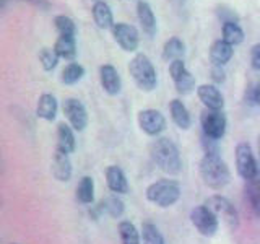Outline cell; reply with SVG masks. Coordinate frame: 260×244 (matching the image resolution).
Masks as SVG:
<instances>
[{"instance_id":"obj_23","label":"cell","mask_w":260,"mask_h":244,"mask_svg":"<svg viewBox=\"0 0 260 244\" xmlns=\"http://www.w3.org/2000/svg\"><path fill=\"white\" fill-rule=\"evenodd\" d=\"M184 54H185V44L177 36L169 38L165 43V46H162V59L168 60L169 64L174 60H181Z\"/></svg>"},{"instance_id":"obj_12","label":"cell","mask_w":260,"mask_h":244,"mask_svg":"<svg viewBox=\"0 0 260 244\" xmlns=\"http://www.w3.org/2000/svg\"><path fill=\"white\" fill-rule=\"evenodd\" d=\"M100 80H101L103 89L108 95L116 96V95L120 93L122 81H120L119 72H117L116 67H114V65H111V64L101 65V69H100Z\"/></svg>"},{"instance_id":"obj_25","label":"cell","mask_w":260,"mask_h":244,"mask_svg":"<svg viewBox=\"0 0 260 244\" xmlns=\"http://www.w3.org/2000/svg\"><path fill=\"white\" fill-rule=\"evenodd\" d=\"M221 39L224 43L231 44V46H238L241 44L246 35H244V29L241 28L239 23H224L221 26Z\"/></svg>"},{"instance_id":"obj_22","label":"cell","mask_w":260,"mask_h":244,"mask_svg":"<svg viewBox=\"0 0 260 244\" xmlns=\"http://www.w3.org/2000/svg\"><path fill=\"white\" fill-rule=\"evenodd\" d=\"M169 112L171 117H173V122L182 130H187L192 126V117L187 108L184 106V103L181 100H173L169 103Z\"/></svg>"},{"instance_id":"obj_41","label":"cell","mask_w":260,"mask_h":244,"mask_svg":"<svg viewBox=\"0 0 260 244\" xmlns=\"http://www.w3.org/2000/svg\"><path fill=\"white\" fill-rule=\"evenodd\" d=\"M5 5H7V0H0V13H2V10L5 8Z\"/></svg>"},{"instance_id":"obj_1","label":"cell","mask_w":260,"mask_h":244,"mask_svg":"<svg viewBox=\"0 0 260 244\" xmlns=\"http://www.w3.org/2000/svg\"><path fill=\"white\" fill-rule=\"evenodd\" d=\"M151 158L161 171L176 176L182 169V160L177 146L169 138H158L151 143Z\"/></svg>"},{"instance_id":"obj_30","label":"cell","mask_w":260,"mask_h":244,"mask_svg":"<svg viewBox=\"0 0 260 244\" xmlns=\"http://www.w3.org/2000/svg\"><path fill=\"white\" fill-rule=\"evenodd\" d=\"M174 85L179 95H190L195 89V78L189 70H185L182 75L174 78Z\"/></svg>"},{"instance_id":"obj_43","label":"cell","mask_w":260,"mask_h":244,"mask_svg":"<svg viewBox=\"0 0 260 244\" xmlns=\"http://www.w3.org/2000/svg\"><path fill=\"white\" fill-rule=\"evenodd\" d=\"M0 208H2V202H0Z\"/></svg>"},{"instance_id":"obj_29","label":"cell","mask_w":260,"mask_h":244,"mask_svg":"<svg viewBox=\"0 0 260 244\" xmlns=\"http://www.w3.org/2000/svg\"><path fill=\"white\" fill-rule=\"evenodd\" d=\"M101 208L112 218H119L124 214V202H122L117 195H109L101 203Z\"/></svg>"},{"instance_id":"obj_14","label":"cell","mask_w":260,"mask_h":244,"mask_svg":"<svg viewBox=\"0 0 260 244\" xmlns=\"http://www.w3.org/2000/svg\"><path fill=\"white\" fill-rule=\"evenodd\" d=\"M137 16H138V21H140L142 29L145 31L146 36L153 38L154 35H156V29H158L156 16H154V12H153V8L148 2H145V0H138Z\"/></svg>"},{"instance_id":"obj_33","label":"cell","mask_w":260,"mask_h":244,"mask_svg":"<svg viewBox=\"0 0 260 244\" xmlns=\"http://www.w3.org/2000/svg\"><path fill=\"white\" fill-rule=\"evenodd\" d=\"M59 59L60 57L57 55V52L54 51V47H44V49H41V52H39V62L41 65H43V69L47 70V72H51L57 67V64H59Z\"/></svg>"},{"instance_id":"obj_5","label":"cell","mask_w":260,"mask_h":244,"mask_svg":"<svg viewBox=\"0 0 260 244\" xmlns=\"http://www.w3.org/2000/svg\"><path fill=\"white\" fill-rule=\"evenodd\" d=\"M190 222L200 234L215 236L219 226L218 217L207 205H199L190 211Z\"/></svg>"},{"instance_id":"obj_37","label":"cell","mask_w":260,"mask_h":244,"mask_svg":"<svg viewBox=\"0 0 260 244\" xmlns=\"http://www.w3.org/2000/svg\"><path fill=\"white\" fill-rule=\"evenodd\" d=\"M247 101L250 104L257 106V108H260V81H258V83H255L254 86L249 88V92H247Z\"/></svg>"},{"instance_id":"obj_13","label":"cell","mask_w":260,"mask_h":244,"mask_svg":"<svg viewBox=\"0 0 260 244\" xmlns=\"http://www.w3.org/2000/svg\"><path fill=\"white\" fill-rule=\"evenodd\" d=\"M197 95L200 98V101L203 103L207 109H213V111H223L224 108V98L221 92L215 86V85H200L197 88Z\"/></svg>"},{"instance_id":"obj_18","label":"cell","mask_w":260,"mask_h":244,"mask_svg":"<svg viewBox=\"0 0 260 244\" xmlns=\"http://www.w3.org/2000/svg\"><path fill=\"white\" fill-rule=\"evenodd\" d=\"M52 173L55 179L59 181H69L72 177V163L69 158V153H63L60 150H55L54 161H52Z\"/></svg>"},{"instance_id":"obj_9","label":"cell","mask_w":260,"mask_h":244,"mask_svg":"<svg viewBox=\"0 0 260 244\" xmlns=\"http://www.w3.org/2000/svg\"><path fill=\"white\" fill-rule=\"evenodd\" d=\"M112 36L116 39L120 49H124L125 52H134L138 49L140 44V36L135 26L128 23H116L112 28Z\"/></svg>"},{"instance_id":"obj_10","label":"cell","mask_w":260,"mask_h":244,"mask_svg":"<svg viewBox=\"0 0 260 244\" xmlns=\"http://www.w3.org/2000/svg\"><path fill=\"white\" fill-rule=\"evenodd\" d=\"M63 114L67 116L69 122L72 129L78 130H85L86 126H88V111L85 108V104L81 103L77 98H67V100L63 101Z\"/></svg>"},{"instance_id":"obj_7","label":"cell","mask_w":260,"mask_h":244,"mask_svg":"<svg viewBox=\"0 0 260 244\" xmlns=\"http://www.w3.org/2000/svg\"><path fill=\"white\" fill-rule=\"evenodd\" d=\"M205 205L213 211L216 217H223L224 222L230 225V228H236L239 225L238 210H236V207L233 205V202L230 199L223 197V195H211Z\"/></svg>"},{"instance_id":"obj_42","label":"cell","mask_w":260,"mask_h":244,"mask_svg":"<svg viewBox=\"0 0 260 244\" xmlns=\"http://www.w3.org/2000/svg\"><path fill=\"white\" fill-rule=\"evenodd\" d=\"M257 145H258V157H260V135H258V142H257Z\"/></svg>"},{"instance_id":"obj_28","label":"cell","mask_w":260,"mask_h":244,"mask_svg":"<svg viewBox=\"0 0 260 244\" xmlns=\"http://www.w3.org/2000/svg\"><path fill=\"white\" fill-rule=\"evenodd\" d=\"M117 230H119V236H120L122 244H140L142 236H140V233L137 231V228H135L134 223L120 222L119 226H117Z\"/></svg>"},{"instance_id":"obj_27","label":"cell","mask_w":260,"mask_h":244,"mask_svg":"<svg viewBox=\"0 0 260 244\" xmlns=\"http://www.w3.org/2000/svg\"><path fill=\"white\" fill-rule=\"evenodd\" d=\"M85 77V67L78 62H70L62 70V81L65 85H75Z\"/></svg>"},{"instance_id":"obj_24","label":"cell","mask_w":260,"mask_h":244,"mask_svg":"<svg viewBox=\"0 0 260 244\" xmlns=\"http://www.w3.org/2000/svg\"><path fill=\"white\" fill-rule=\"evenodd\" d=\"M246 191L252 208H254L255 215L260 218V168L254 176L246 181Z\"/></svg>"},{"instance_id":"obj_16","label":"cell","mask_w":260,"mask_h":244,"mask_svg":"<svg viewBox=\"0 0 260 244\" xmlns=\"http://www.w3.org/2000/svg\"><path fill=\"white\" fill-rule=\"evenodd\" d=\"M234 54V49L231 44L224 43L223 39H218L215 41L213 44L210 47V62L211 65H219V67H223L228 62L231 60V57Z\"/></svg>"},{"instance_id":"obj_21","label":"cell","mask_w":260,"mask_h":244,"mask_svg":"<svg viewBox=\"0 0 260 244\" xmlns=\"http://www.w3.org/2000/svg\"><path fill=\"white\" fill-rule=\"evenodd\" d=\"M57 109H59V104H57L55 96L51 93H44L39 96L38 106H36V114L44 120H54L57 116Z\"/></svg>"},{"instance_id":"obj_26","label":"cell","mask_w":260,"mask_h":244,"mask_svg":"<svg viewBox=\"0 0 260 244\" xmlns=\"http://www.w3.org/2000/svg\"><path fill=\"white\" fill-rule=\"evenodd\" d=\"M77 199L85 203V205H89V203L94 202V181L93 177L85 176L80 179V182L77 186Z\"/></svg>"},{"instance_id":"obj_39","label":"cell","mask_w":260,"mask_h":244,"mask_svg":"<svg viewBox=\"0 0 260 244\" xmlns=\"http://www.w3.org/2000/svg\"><path fill=\"white\" fill-rule=\"evenodd\" d=\"M250 64H252V67H254V70L260 72V43L254 44L250 49Z\"/></svg>"},{"instance_id":"obj_15","label":"cell","mask_w":260,"mask_h":244,"mask_svg":"<svg viewBox=\"0 0 260 244\" xmlns=\"http://www.w3.org/2000/svg\"><path fill=\"white\" fill-rule=\"evenodd\" d=\"M106 182H108V187L114 194L128 192V181L125 177V173L116 165H112L106 169Z\"/></svg>"},{"instance_id":"obj_19","label":"cell","mask_w":260,"mask_h":244,"mask_svg":"<svg viewBox=\"0 0 260 244\" xmlns=\"http://www.w3.org/2000/svg\"><path fill=\"white\" fill-rule=\"evenodd\" d=\"M54 51L57 52V55L60 59H65L69 62H75L77 57V41L75 36H65L60 35L57 38L55 44H54Z\"/></svg>"},{"instance_id":"obj_36","label":"cell","mask_w":260,"mask_h":244,"mask_svg":"<svg viewBox=\"0 0 260 244\" xmlns=\"http://www.w3.org/2000/svg\"><path fill=\"white\" fill-rule=\"evenodd\" d=\"M187 69H185V64H184V60L181 59V60H174V62H171L169 64V75H171V78H177L179 75H182V73L185 72Z\"/></svg>"},{"instance_id":"obj_35","label":"cell","mask_w":260,"mask_h":244,"mask_svg":"<svg viewBox=\"0 0 260 244\" xmlns=\"http://www.w3.org/2000/svg\"><path fill=\"white\" fill-rule=\"evenodd\" d=\"M202 146L205 150V155H219V146H218V140L215 138H210L207 135L202 137Z\"/></svg>"},{"instance_id":"obj_31","label":"cell","mask_w":260,"mask_h":244,"mask_svg":"<svg viewBox=\"0 0 260 244\" xmlns=\"http://www.w3.org/2000/svg\"><path fill=\"white\" fill-rule=\"evenodd\" d=\"M140 236L143 244H165V238H162L161 231L153 223H143Z\"/></svg>"},{"instance_id":"obj_8","label":"cell","mask_w":260,"mask_h":244,"mask_svg":"<svg viewBox=\"0 0 260 244\" xmlns=\"http://www.w3.org/2000/svg\"><path fill=\"white\" fill-rule=\"evenodd\" d=\"M236 168H238L241 177H244L246 181L254 176L260 168L249 143H239L236 146Z\"/></svg>"},{"instance_id":"obj_6","label":"cell","mask_w":260,"mask_h":244,"mask_svg":"<svg viewBox=\"0 0 260 244\" xmlns=\"http://www.w3.org/2000/svg\"><path fill=\"white\" fill-rule=\"evenodd\" d=\"M200 122H202L203 135L215 138V140L223 138V135L226 132V126H228L226 114L223 111L205 109L200 116Z\"/></svg>"},{"instance_id":"obj_40","label":"cell","mask_w":260,"mask_h":244,"mask_svg":"<svg viewBox=\"0 0 260 244\" xmlns=\"http://www.w3.org/2000/svg\"><path fill=\"white\" fill-rule=\"evenodd\" d=\"M21 2H28L32 7H38L39 10H49L51 8V2L49 0H21Z\"/></svg>"},{"instance_id":"obj_4","label":"cell","mask_w":260,"mask_h":244,"mask_svg":"<svg viewBox=\"0 0 260 244\" xmlns=\"http://www.w3.org/2000/svg\"><path fill=\"white\" fill-rule=\"evenodd\" d=\"M146 199L161 208H168L181 197V187L173 179H159V181L146 187Z\"/></svg>"},{"instance_id":"obj_3","label":"cell","mask_w":260,"mask_h":244,"mask_svg":"<svg viewBox=\"0 0 260 244\" xmlns=\"http://www.w3.org/2000/svg\"><path fill=\"white\" fill-rule=\"evenodd\" d=\"M128 72L130 77L135 81V85L145 93L153 92L158 85L156 70L154 65L145 54H137L132 60L128 62Z\"/></svg>"},{"instance_id":"obj_2","label":"cell","mask_w":260,"mask_h":244,"mask_svg":"<svg viewBox=\"0 0 260 244\" xmlns=\"http://www.w3.org/2000/svg\"><path fill=\"white\" fill-rule=\"evenodd\" d=\"M200 176L211 189H223L230 184L231 173L226 163L219 158V155H205L200 161Z\"/></svg>"},{"instance_id":"obj_11","label":"cell","mask_w":260,"mask_h":244,"mask_svg":"<svg viewBox=\"0 0 260 244\" xmlns=\"http://www.w3.org/2000/svg\"><path fill=\"white\" fill-rule=\"evenodd\" d=\"M137 119L146 135H159L166 129V117L158 109H142Z\"/></svg>"},{"instance_id":"obj_44","label":"cell","mask_w":260,"mask_h":244,"mask_svg":"<svg viewBox=\"0 0 260 244\" xmlns=\"http://www.w3.org/2000/svg\"><path fill=\"white\" fill-rule=\"evenodd\" d=\"M96 2H98V0H96Z\"/></svg>"},{"instance_id":"obj_34","label":"cell","mask_w":260,"mask_h":244,"mask_svg":"<svg viewBox=\"0 0 260 244\" xmlns=\"http://www.w3.org/2000/svg\"><path fill=\"white\" fill-rule=\"evenodd\" d=\"M216 16H218V20L221 21L223 24H224V23H238V21H239L238 13H236V12L233 10V8L226 7V5H219V7H216Z\"/></svg>"},{"instance_id":"obj_38","label":"cell","mask_w":260,"mask_h":244,"mask_svg":"<svg viewBox=\"0 0 260 244\" xmlns=\"http://www.w3.org/2000/svg\"><path fill=\"white\" fill-rule=\"evenodd\" d=\"M210 77H211V80L215 81V83H223V81L226 80L224 69H223V67H219V65H211Z\"/></svg>"},{"instance_id":"obj_17","label":"cell","mask_w":260,"mask_h":244,"mask_svg":"<svg viewBox=\"0 0 260 244\" xmlns=\"http://www.w3.org/2000/svg\"><path fill=\"white\" fill-rule=\"evenodd\" d=\"M91 12H93V20H94L98 28H101V29H112L114 28V24H116L114 23V15H112L111 7L106 2H103V0L94 2Z\"/></svg>"},{"instance_id":"obj_20","label":"cell","mask_w":260,"mask_h":244,"mask_svg":"<svg viewBox=\"0 0 260 244\" xmlns=\"http://www.w3.org/2000/svg\"><path fill=\"white\" fill-rule=\"evenodd\" d=\"M75 134H73L72 126L60 122L59 127H57V150H60L63 153H73L75 151Z\"/></svg>"},{"instance_id":"obj_32","label":"cell","mask_w":260,"mask_h":244,"mask_svg":"<svg viewBox=\"0 0 260 244\" xmlns=\"http://www.w3.org/2000/svg\"><path fill=\"white\" fill-rule=\"evenodd\" d=\"M54 24H55V29L59 31V35H65V36H75L77 35L75 21H73L67 15H57L54 18Z\"/></svg>"}]
</instances>
